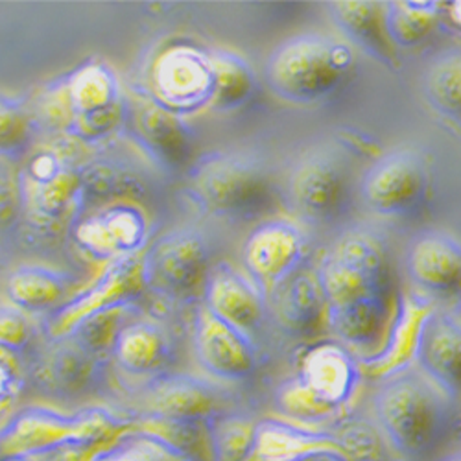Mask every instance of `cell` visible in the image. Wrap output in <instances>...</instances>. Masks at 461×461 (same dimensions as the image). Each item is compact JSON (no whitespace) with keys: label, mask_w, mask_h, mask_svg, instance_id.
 <instances>
[{"label":"cell","mask_w":461,"mask_h":461,"mask_svg":"<svg viewBox=\"0 0 461 461\" xmlns=\"http://www.w3.org/2000/svg\"><path fill=\"white\" fill-rule=\"evenodd\" d=\"M452 399L432 380L410 367L382 378L373 395V417L380 436L401 457L432 456L454 425Z\"/></svg>","instance_id":"cell-1"},{"label":"cell","mask_w":461,"mask_h":461,"mask_svg":"<svg viewBox=\"0 0 461 461\" xmlns=\"http://www.w3.org/2000/svg\"><path fill=\"white\" fill-rule=\"evenodd\" d=\"M364 369L355 353L336 339L306 349L294 376L276 390L274 406L286 419L306 427L338 422L357 399Z\"/></svg>","instance_id":"cell-2"},{"label":"cell","mask_w":461,"mask_h":461,"mask_svg":"<svg viewBox=\"0 0 461 461\" xmlns=\"http://www.w3.org/2000/svg\"><path fill=\"white\" fill-rule=\"evenodd\" d=\"M126 430L128 422L105 408L61 413L45 406H28L0 429V459L96 452Z\"/></svg>","instance_id":"cell-3"},{"label":"cell","mask_w":461,"mask_h":461,"mask_svg":"<svg viewBox=\"0 0 461 461\" xmlns=\"http://www.w3.org/2000/svg\"><path fill=\"white\" fill-rule=\"evenodd\" d=\"M355 49L327 33L304 32L279 43L264 63V80L277 98L312 105L330 98L353 74Z\"/></svg>","instance_id":"cell-4"},{"label":"cell","mask_w":461,"mask_h":461,"mask_svg":"<svg viewBox=\"0 0 461 461\" xmlns=\"http://www.w3.org/2000/svg\"><path fill=\"white\" fill-rule=\"evenodd\" d=\"M52 117L82 144H96L117 131L126 117L119 76L104 61H87L70 72L49 98Z\"/></svg>","instance_id":"cell-5"},{"label":"cell","mask_w":461,"mask_h":461,"mask_svg":"<svg viewBox=\"0 0 461 461\" xmlns=\"http://www.w3.org/2000/svg\"><path fill=\"white\" fill-rule=\"evenodd\" d=\"M188 190L194 202L220 218L260 212L272 198L264 167L242 153H209L190 167Z\"/></svg>","instance_id":"cell-6"},{"label":"cell","mask_w":461,"mask_h":461,"mask_svg":"<svg viewBox=\"0 0 461 461\" xmlns=\"http://www.w3.org/2000/svg\"><path fill=\"white\" fill-rule=\"evenodd\" d=\"M314 277L325 299V311L392 292L386 251L366 233L343 235L321 257Z\"/></svg>","instance_id":"cell-7"},{"label":"cell","mask_w":461,"mask_h":461,"mask_svg":"<svg viewBox=\"0 0 461 461\" xmlns=\"http://www.w3.org/2000/svg\"><path fill=\"white\" fill-rule=\"evenodd\" d=\"M19 186L28 220L40 230H54L70 221L86 196L80 167L59 146L33 151Z\"/></svg>","instance_id":"cell-8"},{"label":"cell","mask_w":461,"mask_h":461,"mask_svg":"<svg viewBox=\"0 0 461 461\" xmlns=\"http://www.w3.org/2000/svg\"><path fill=\"white\" fill-rule=\"evenodd\" d=\"M216 91L211 50L194 43H172L149 67V98L185 119L212 105Z\"/></svg>","instance_id":"cell-9"},{"label":"cell","mask_w":461,"mask_h":461,"mask_svg":"<svg viewBox=\"0 0 461 461\" xmlns=\"http://www.w3.org/2000/svg\"><path fill=\"white\" fill-rule=\"evenodd\" d=\"M146 288L183 297L205 285L211 272V251L202 233L176 229L140 253Z\"/></svg>","instance_id":"cell-10"},{"label":"cell","mask_w":461,"mask_h":461,"mask_svg":"<svg viewBox=\"0 0 461 461\" xmlns=\"http://www.w3.org/2000/svg\"><path fill=\"white\" fill-rule=\"evenodd\" d=\"M72 239L89 258L109 264L148 248L149 218L139 203L114 200L76 220Z\"/></svg>","instance_id":"cell-11"},{"label":"cell","mask_w":461,"mask_h":461,"mask_svg":"<svg viewBox=\"0 0 461 461\" xmlns=\"http://www.w3.org/2000/svg\"><path fill=\"white\" fill-rule=\"evenodd\" d=\"M144 290L140 255L109 262L98 279L59 306L50 321V336L54 339L67 338L95 316L130 309Z\"/></svg>","instance_id":"cell-12"},{"label":"cell","mask_w":461,"mask_h":461,"mask_svg":"<svg viewBox=\"0 0 461 461\" xmlns=\"http://www.w3.org/2000/svg\"><path fill=\"white\" fill-rule=\"evenodd\" d=\"M429 188L427 163L413 149H393L364 174L360 194L376 214L401 216L417 209Z\"/></svg>","instance_id":"cell-13"},{"label":"cell","mask_w":461,"mask_h":461,"mask_svg":"<svg viewBox=\"0 0 461 461\" xmlns=\"http://www.w3.org/2000/svg\"><path fill=\"white\" fill-rule=\"evenodd\" d=\"M304 253V233L294 221L281 218L262 221L244 242V274L267 299L288 277L299 272Z\"/></svg>","instance_id":"cell-14"},{"label":"cell","mask_w":461,"mask_h":461,"mask_svg":"<svg viewBox=\"0 0 461 461\" xmlns=\"http://www.w3.org/2000/svg\"><path fill=\"white\" fill-rule=\"evenodd\" d=\"M192 348L200 367L223 382H242L258 367V349L251 334L225 321L203 304L196 316Z\"/></svg>","instance_id":"cell-15"},{"label":"cell","mask_w":461,"mask_h":461,"mask_svg":"<svg viewBox=\"0 0 461 461\" xmlns=\"http://www.w3.org/2000/svg\"><path fill=\"white\" fill-rule=\"evenodd\" d=\"M149 420L203 425L216 419L221 392L216 384L186 373H161L144 390Z\"/></svg>","instance_id":"cell-16"},{"label":"cell","mask_w":461,"mask_h":461,"mask_svg":"<svg viewBox=\"0 0 461 461\" xmlns=\"http://www.w3.org/2000/svg\"><path fill=\"white\" fill-rule=\"evenodd\" d=\"M131 130L146 156L167 172L188 167L194 158V133L190 126L151 98L135 102Z\"/></svg>","instance_id":"cell-17"},{"label":"cell","mask_w":461,"mask_h":461,"mask_svg":"<svg viewBox=\"0 0 461 461\" xmlns=\"http://www.w3.org/2000/svg\"><path fill=\"white\" fill-rule=\"evenodd\" d=\"M288 196L306 220L329 221L345 203L348 177L339 163L325 153H312L294 167L288 179Z\"/></svg>","instance_id":"cell-18"},{"label":"cell","mask_w":461,"mask_h":461,"mask_svg":"<svg viewBox=\"0 0 461 461\" xmlns=\"http://www.w3.org/2000/svg\"><path fill=\"white\" fill-rule=\"evenodd\" d=\"M413 360L420 373L447 397L457 401L461 386V330L457 320L432 309L419 329Z\"/></svg>","instance_id":"cell-19"},{"label":"cell","mask_w":461,"mask_h":461,"mask_svg":"<svg viewBox=\"0 0 461 461\" xmlns=\"http://www.w3.org/2000/svg\"><path fill=\"white\" fill-rule=\"evenodd\" d=\"M321 452H339L330 429L311 430L288 420L264 417L253 420L244 461H301Z\"/></svg>","instance_id":"cell-20"},{"label":"cell","mask_w":461,"mask_h":461,"mask_svg":"<svg viewBox=\"0 0 461 461\" xmlns=\"http://www.w3.org/2000/svg\"><path fill=\"white\" fill-rule=\"evenodd\" d=\"M205 306L225 321L251 334L266 314V299L239 267L220 262L211 267L203 285Z\"/></svg>","instance_id":"cell-21"},{"label":"cell","mask_w":461,"mask_h":461,"mask_svg":"<svg viewBox=\"0 0 461 461\" xmlns=\"http://www.w3.org/2000/svg\"><path fill=\"white\" fill-rule=\"evenodd\" d=\"M406 272L410 279L430 294H456L461 279L459 242L439 230L419 235L408 248Z\"/></svg>","instance_id":"cell-22"},{"label":"cell","mask_w":461,"mask_h":461,"mask_svg":"<svg viewBox=\"0 0 461 461\" xmlns=\"http://www.w3.org/2000/svg\"><path fill=\"white\" fill-rule=\"evenodd\" d=\"M266 309L279 329L290 336H312L325 325V299L320 292L316 277L309 272H295L270 297Z\"/></svg>","instance_id":"cell-23"},{"label":"cell","mask_w":461,"mask_h":461,"mask_svg":"<svg viewBox=\"0 0 461 461\" xmlns=\"http://www.w3.org/2000/svg\"><path fill=\"white\" fill-rule=\"evenodd\" d=\"M430 311L432 306L422 299L399 294L395 301L393 320L382 349L375 357L360 360L364 373L386 378L410 367L419 329Z\"/></svg>","instance_id":"cell-24"},{"label":"cell","mask_w":461,"mask_h":461,"mask_svg":"<svg viewBox=\"0 0 461 461\" xmlns=\"http://www.w3.org/2000/svg\"><path fill=\"white\" fill-rule=\"evenodd\" d=\"M109 353L128 375L158 376L170 362L172 339L156 321H131L121 327Z\"/></svg>","instance_id":"cell-25"},{"label":"cell","mask_w":461,"mask_h":461,"mask_svg":"<svg viewBox=\"0 0 461 461\" xmlns=\"http://www.w3.org/2000/svg\"><path fill=\"white\" fill-rule=\"evenodd\" d=\"M329 15L345 35V43L360 49L373 61L390 70H399L401 63L395 47L390 43L382 21V3H332Z\"/></svg>","instance_id":"cell-26"},{"label":"cell","mask_w":461,"mask_h":461,"mask_svg":"<svg viewBox=\"0 0 461 461\" xmlns=\"http://www.w3.org/2000/svg\"><path fill=\"white\" fill-rule=\"evenodd\" d=\"M41 357L35 366V380L47 392L76 395L89 388L98 373V357L78 343L63 338Z\"/></svg>","instance_id":"cell-27"},{"label":"cell","mask_w":461,"mask_h":461,"mask_svg":"<svg viewBox=\"0 0 461 461\" xmlns=\"http://www.w3.org/2000/svg\"><path fill=\"white\" fill-rule=\"evenodd\" d=\"M68 279L49 266H21L6 281V295L21 312H41L56 306L67 294Z\"/></svg>","instance_id":"cell-28"},{"label":"cell","mask_w":461,"mask_h":461,"mask_svg":"<svg viewBox=\"0 0 461 461\" xmlns=\"http://www.w3.org/2000/svg\"><path fill=\"white\" fill-rule=\"evenodd\" d=\"M441 3L434 0H401L382 3L384 30L397 49H413L434 32L441 17Z\"/></svg>","instance_id":"cell-29"},{"label":"cell","mask_w":461,"mask_h":461,"mask_svg":"<svg viewBox=\"0 0 461 461\" xmlns=\"http://www.w3.org/2000/svg\"><path fill=\"white\" fill-rule=\"evenodd\" d=\"M214 65L216 91L211 109L230 113L244 107L257 93V74L248 59L233 50L209 49Z\"/></svg>","instance_id":"cell-30"},{"label":"cell","mask_w":461,"mask_h":461,"mask_svg":"<svg viewBox=\"0 0 461 461\" xmlns=\"http://www.w3.org/2000/svg\"><path fill=\"white\" fill-rule=\"evenodd\" d=\"M422 91L429 105L441 117L459 122L461 117V59L459 52L438 56L427 68Z\"/></svg>","instance_id":"cell-31"},{"label":"cell","mask_w":461,"mask_h":461,"mask_svg":"<svg viewBox=\"0 0 461 461\" xmlns=\"http://www.w3.org/2000/svg\"><path fill=\"white\" fill-rule=\"evenodd\" d=\"M89 461H192L186 452L148 429L122 432L113 443L96 450Z\"/></svg>","instance_id":"cell-32"},{"label":"cell","mask_w":461,"mask_h":461,"mask_svg":"<svg viewBox=\"0 0 461 461\" xmlns=\"http://www.w3.org/2000/svg\"><path fill=\"white\" fill-rule=\"evenodd\" d=\"M84 192H95L100 196H113L119 200H130L144 194V179L128 168L109 165V163H93L80 167Z\"/></svg>","instance_id":"cell-33"},{"label":"cell","mask_w":461,"mask_h":461,"mask_svg":"<svg viewBox=\"0 0 461 461\" xmlns=\"http://www.w3.org/2000/svg\"><path fill=\"white\" fill-rule=\"evenodd\" d=\"M334 425L330 432L349 461H382L384 441L375 425L367 420H338Z\"/></svg>","instance_id":"cell-34"},{"label":"cell","mask_w":461,"mask_h":461,"mask_svg":"<svg viewBox=\"0 0 461 461\" xmlns=\"http://www.w3.org/2000/svg\"><path fill=\"white\" fill-rule=\"evenodd\" d=\"M32 323L12 304L0 306V351L17 357L32 339Z\"/></svg>","instance_id":"cell-35"},{"label":"cell","mask_w":461,"mask_h":461,"mask_svg":"<svg viewBox=\"0 0 461 461\" xmlns=\"http://www.w3.org/2000/svg\"><path fill=\"white\" fill-rule=\"evenodd\" d=\"M30 135L26 113L12 100L0 98V153L19 149Z\"/></svg>","instance_id":"cell-36"},{"label":"cell","mask_w":461,"mask_h":461,"mask_svg":"<svg viewBox=\"0 0 461 461\" xmlns=\"http://www.w3.org/2000/svg\"><path fill=\"white\" fill-rule=\"evenodd\" d=\"M24 388V376L17 358L0 351V419L19 401Z\"/></svg>","instance_id":"cell-37"},{"label":"cell","mask_w":461,"mask_h":461,"mask_svg":"<svg viewBox=\"0 0 461 461\" xmlns=\"http://www.w3.org/2000/svg\"><path fill=\"white\" fill-rule=\"evenodd\" d=\"M21 186L10 176L0 177V227L10 225L21 207Z\"/></svg>","instance_id":"cell-38"},{"label":"cell","mask_w":461,"mask_h":461,"mask_svg":"<svg viewBox=\"0 0 461 461\" xmlns=\"http://www.w3.org/2000/svg\"><path fill=\"white\" fill-rule=\"evenodd\" d=\"M301 461H349L341 452H321V454H314L304 457Z\"/></svg>","instance_id":"cell-39"},{"label":"cell","mask_w":461,"mask_h":461,"mask_svg":"<svg viewBox=\"0 0 461 461\" xmlns=\"http://www.w3.org/2000/svg\"><path fill=\"white\" fill-rule=\"evenodd\" d=\"M0 461H37V459H30V457H8V459H0Z\"/></svg>","instance_id":"cell-40"},{"label":"cell","mask_w":461,"mask_h":461,"mask_svg":"<svg viewBox=\"0 0 461 461\" xmlns=\"http://www.w3.org/2000/svg\"><path fill=\"white\" fill-rule=\"evenodd\" d=\"M445 461H459V452L456 450V452H454V456H448Z\"/></svg>","instance_id":"cell-41"}]
</instances>
